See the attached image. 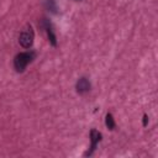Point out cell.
<instances>
[{
    "instance_id": "obj_5",
    "label": "cell",
    "mask_w": 158,
    "mask_h": 158,
    "mask_svg": "<svg viewBox=\"0 0 158 158\" xmlns=\"http://www.w3.org/2000/svg\"><path fill=\"white\" fill-rule=\"evenodd\" d=\"M76 89H77L78 94H85V93H88L91 89V84H90L89 79L85 78V77L79 78L78 82H77V84H76Z\"/></svg>"
},
{
    "instance_id": "obj_1",
    "label": "cell",
    "mask_w": 158,
    "mask_h": 158,
    "mask_svg": "<svg viewBox=\"0 0 158 158\" xmlns=\"http://www.w3.org/2000/svg\"><path fill=\"white\" fill-rule=\"evenodd\" d=\"M35 58V52H21L14 58V68L16 72H24L25 68Z\"/></svg>"
},
{
    "instance_id": "obj_4",
    "label": "cell",
    "mask_w": 158,
    "mask_h": 158,
    "mask_svg": "<svg viewBox=\"0 0 158 158\" xmlns=\"http://www.w3.org/2000/svg\"><path fill=\"white\" fill-rule=\"evenodd\" d=\"M90 141H91V145H90V150L88 151V152H85V154L84 156H91L93 154V152L95 151V148H97V146H98V143L101 141V133L99 132V131H97V130H91L90 131Z\"/></svg>"
},
{
    "instance_id": "obj_7",
    "label": "cell",
    "mask_w": 158,
    "mask_h": 158,
    "mask_svg": "<svg viewBox=\"0 0 158 158\" xmlns=\"http://www.w3.org/2000/svg\"><path fill=\"white\" fill-rule=\"evenodd\" d=\"M105 125L109 130H115L116 127V124H115V120H114V116L111 114H108L106 115V119H105Z\"/></svg>"
},
{
    "instance_id": "obj_6",
    "label": "cell",
    "mask_w": 158,
    "mask_h": 158,
    "mask_svg": "<svg viewBox=\"0 0 158 158\" xmlns=\"http://www.w3.org/2000/svg\"><path fill=\"white\" fill-rule=\"evenodd\" d=\"M45 6L52 14H58V7L56 4V0H46L45 1Z\"/></svg>"
},
{
    "instance_id": "obj_8",
    "label": "cell",
    "mask_w": 158,
    "mask_h": 158,
    "mask_svg": "<svg viewBox=\"0 0 158 158\" xmlns=\"http://www.w3.org/2000/svg\"><path fill=\"white\" fill-rule=\"evenodd\" d=\"M142 124H143V126H145V127H146L147 125H148V116H147L146 114L143 115V121H142Z\"/></svg>"
},
{
    "instance_id": "obj_2",
    "label": "cell",
    "mask_w": 158,
    "mask_h": 158,
    "mask_svg": "<svg viewBox=\"0 0 158 158\" xmlns=\"http://www.w3.org/2000/svg\"><path fill=\"white\" fill-rule=\"evenodd\" d=\"M34 37H35V34H34L32 27H31V25H27L21 31L20 37H19V43L24 48H30L34 43Z\"/></svg>"
},
{
    "instance_id": "obj_3",
    "label": "cell",
    "mask_w": 158,
    "mask_h": 158,
    "mask_svg": "<svg viewBox=\"0 0 158 158\" xmlns=\"http://www.w3.org/2000/svg\"><path fill=\"white\" fill-rule=\"evenodd\" d=\"M41 25L42 27H43L46 30V32H47V37H48V41H49V43L56 47L57 46V37L55 35V31H53V26H52L51 24V21L48 19H42L41 21Z\"/></svg>"
}]
</instances>
